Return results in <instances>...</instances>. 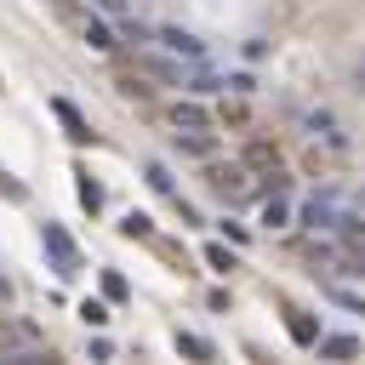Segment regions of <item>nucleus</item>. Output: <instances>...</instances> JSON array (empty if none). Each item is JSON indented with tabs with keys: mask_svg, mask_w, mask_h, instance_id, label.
<instances>
[{
	"mask_svg": "<svg viewBox=\"0 0 365 365\" xmlns=\"http://www.w3.org/2000/svg\"><path fill=\"white\" fill-rule=\"evenodd\" d=\"M46 251L57 257V274H74V268H80V257H74V240H68L57 222H46Z\"/></svg>",
	"mask_w": 365,
	"mask_h": 365,
	"instance_id": "nucleus-1",
	"label": "nucleus"
},
{
	"mask_svg": "<svg viewBox=\"0 0 365 365\" xmlns=\"http://www.w3.org/2000/svg\"><path fill=\"white\" fill-rule=\"evenodd\" d=\"M171 125L177 131H211V114L200 103H171Z\"/></svg>",
	"mask_w": 365,
	"mask_h": 365,
	"instance_id": "nucleus-2",
	"label": "nucleus"
},
{
	"mask_svg": "<svg viewBox=\"0 0 365 365\" xmlns=\"http://www.w3.org/2000/svg\"><path fill=\"white\" fill-rule=\"evenodd\" d=\"M154 40H160V46H171L177 57H205V46H200V40L188 34V29H160Z\"/></svg>",
	"mask_w": 365,
	"mask_h": 365,
	"instance_id": "nucleus-3",
	"label": "nucleus"
},
{
	"mask_svg": "<svg viewBox=\"0 0 365 365\" xmlns=\"http://www.w3.org/2000/svg\"><path fill=\"white\" fill-rule=\"evenodd\" d=\"M211 188H217V194H245V171H240V165H217V171H211Z\"/></svg>",
	"mask_w": 365,
	"mask_h": 365,
	"instance_id": "nucleus-4",
	"label": "nucleus"
},
{
	"mask_svg": "<svg viewBox=\"0 0 365 365\" xmlns=\"http://www.w3.org/2000/svg\"><path fill=\"white\" fill-rule=\"evenodd\" d=\"M359 336H319V359H354Z\"/></svg>",
	"mask_w": 365,
	"mask_h": 365,
	"instance_id": "nucleus-5",
	"label": "nucleus"
},
{
	"mask_svg": "<svg viewBox=\"0 0 365 365\" xmlns=\"http://www.w3.org/2000/svg\"><path fill=\"white\" fill-rule=\"evenodd\" d=\"M177 148H182V154H200V160H205V154H217V143H211L205 131H177Z\"/></svg>",
	"mask_w": 365,
	"mask_h": 365,
	"instance_id": "nucleus-6",
	"label": "nucleus"
},
{
	"mask_svg": "<svg viewBox=\"0 0 365 365\" xmlns=\"http://www.w3.org/2000/svg\"><path fill=\"white\" fill-rule=\"evenodd\" d=\"M302 222H308V228H336V211H331L325 200H308V205H302Z\"/></svg>",
	"mask_w": 365,
	"mask_h": 365,
	"instance_id": "nucleus-7",
	"label": "nucleus"
},
{
	"mask_svg": "<svg viewBox=\"0 0 365 365\" xmlns=\"http://www.w3.org/2000/svg\"><path fill=\"white\" fill-rule=\"evenodd\" d=\"M86 46H91V51H114V29L91 17V23H86Z\"/></svg>",
	"mask_w": 365,
	"mask_h": 365,
	"instance_id": "nucleus-8",
	"label": "nucleus"
},
{
	"mask_svg": "<svg viewBox=\"0 0 365 365\" xmlns=\"http://www.w3.org/2000/svg\"><path fill=\"white\" fill-rule=\"evenodd\" d=\"M177 348H182V354H194V359H211V342H205V336H194V331H177Z\"/></svg>",
	"mask_w": 365,
	"mask_h": 365,
	"instance_id": "nucleus-9",
	"label": "nucleus"
},
{
	"mask_svg": "<svg viewBox=\"0 0 365 365\" xmlns=\"http://www.w3.org/2000/svg\"><path fill=\"white\" fill-rule=\"evenodd\" d=\"M57 114H63V125H68V137H91V131H86V120L74 114V103H63V97H57Z\"/></svg>",
	"mask_w": 365,
	"mask_h": 365,
	"instance_id": "nucleus-10",
	"label": "nucleus"
},
{
	"mask_svg": "<svg viewBox=\"0 0 365 365\" xmlns=\"http://www.w3.org/2000/svg\"><path fill=\"white\" fill-rule=\"evenodd\" d=\"M143 68H154L160 80H182V63H165V57H143Z\"/></svg>",
	"mask_w": 365,
	"mask_h": 365,
	"instance_id": "nucleus-11",
	"label": "nucleus"
},
{
	"mask_svg": "<svg viewBox=\"0 0 365 365\" xmlns=\"http://www.w3.org/2000/svg\"><path fill=\"white\" fill-rule=\"evenodd\" d=\"M245 160H251V165H262V171H268V165H279V154H274L268 143H251V148H245Z\"/></svg>",
	"mask_w": 365,
	"mask_h": 365,
	"instance_id": "nucleus-12",
	"label": "nucleus"
},
{
	"mask_svg": "<svg viewBox=\"0 0 365 365\" xmlns=\"http://www.w3.org/2000/svg\"><path fill=\"white\" fill-rule=\"evenodd\" d=\"M205 262H211L217 274H228V268H234V251H228V245H205Z\"/></svg>",
	"mask_w": 365,
	"mask_h": 365,
	"instance_id": "nucleus-13",
	"label": "nucleus"
},
{
	"mask_svg": "<svg viewBox=\"0 0 365 365\" xmlns=\"http://www.w3.org/2000/svg\"><path fill=\"white\" fill-rule=\"evenodd\" d=\"M148 182H154V188H160V194H177V182H171V171H165V165H160V160H154V165H148Z\"/></svg>",
	"mask_w": 365,
	"mask_h": 365,
	"instance_id": "nucleus-14",
	"label": "nucleus"
},
{
	"mask_svg": "<svg viewBox=\"0 0 365 365\" xmlns=\"http://www.w3.org/2000/svg\"><path fill=\"white\" fill-rule=\"evenodd\" d=\"M80 205H86V211H97V205H103V188H97L91 177H80Z\"/></svg>",
	"mask_w": 365,
	"mask_h": 365,
	"instance_id": "nucleus-15",
	"label": "nucleus"
},
{
	"mask_svg": "<svg viewBox=\"0 0 365 365\" xmlns=\"http://www.w3.org/2000/svg\"><path fill=\"white\" fill-rule=\"evenodd\" d=\"M291 336H297V342H319V331H314V319H302V314H291Z\"/></svg>",
	"mask_w": 365,
	"mask_h": 365,
	"instance_id": "nucleus-16",
	"label": "nucleus"
},
{
	"mask_svg": "<svg viewBox=\"0 0 365 365\" xmlns=\"http://www.w3.org/2000/svg\"><path fill=\"white\" fill-rule=\"evenodd\" d=\"M285 217H291V211H285V200H268V205H262V222H268V228H279Z\"/></svg>",
	"mask_w": 365,
	"mask_h": 365,
	"instance_id": "nucleus-17",
	"label": "nucleus"
},
{
	"mask_svg": "<svg viewBox=\"0 0 365 365\" xmlns=\"http://www.w3.org/2000/svg\"><path fill=\"white\" fill-rule=\"evenodd\" d=\"M120 234H131V240H143V234H148V217H143V211H131V217L120 222Z\"/></svg>",
	"mask_w": 365,
	"mask_h": 365,
	"instance_id": "nucleus-18",
	"label": "nucleus"
},
{
	"mask_svg": "<svg viewBox=\"0 0 365 365\" xmlns=\"http://www.w3.org/2000/svg\"><path fill=\"white\" fill-rule=\"evenodd\" d=\"M80 319H86V325H108V308H103V302H80Z\"/></svg>",
	"mask_w": 365,
	"mask_h": 365,
	"instance_id": "nucleus-19",
	"label": "nucleus"
},
{
	"mask_svg": "<svg viewBox=\"0 0 365 365\" xmlns=\"http://www.w3.org/2000/svg\"><path fill=\"white\" fill-rule=\"evenodd\" d=\"M103 291H108V297L120 302V297H125V279H120V274H103Z\"/></svg>",
	"mask_w": 365,
	"mask_h": 365,
	"instance_id": "nucleus-20",
	"label": "nucleus"
},
{
	"mask_svg": "<svg viewBox=\"0 0 365 365\" xmlns=\"http://www.w3.org/2000/svg\"><path fill=\"white\" fill-rule=\"evenodd\" d=\"M6 302H11V279L0 274V308H6Z\"/></svg>",
	"mask_w": 365,
	"mask_h": 365,
	"instance_id": "nucleus-21",
	"label": "nucleus"
},
{
	"mask_svg": "<svg viewBox=\"0 0 365 365\" xmlns=\"http://www.w3.org/2000/svg\"><path fill=\"white\" fill-rule=\"evenodd\" d=\"M125 6H131V0H125ZM137 6H143V0H137Z\"/></svg>",
	"mask_w": 365,
	"mask_h": 365,
	"instance_id": "nucleus-22",
	"label": "nucleus"
}]
</instances>
